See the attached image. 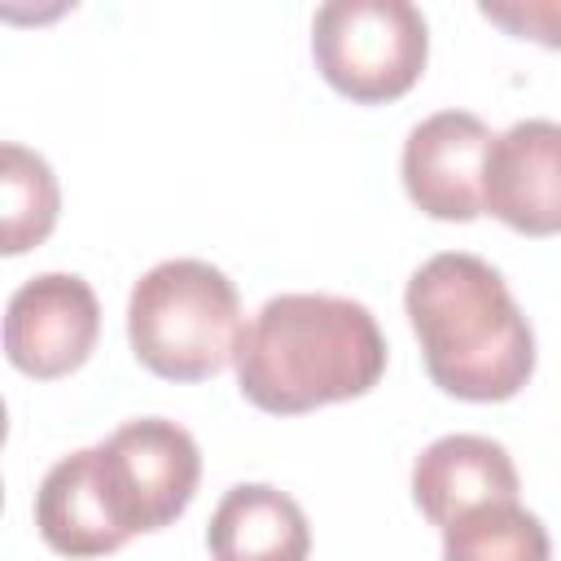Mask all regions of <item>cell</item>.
<instances>
[{"label": "cell", "instance_id": "30bf717a", "mask_svg": "<svg viewBox=\"0 0 561 561\" xmlns=\"http://www.w3.org/2000/svg\"><path fill=\"white\" fill-rule=\"evenodd\" d=\"M35 530L57 557L70 561L118 552L131 539L110 504L96 447L70 451L44 473L35 491Z\"/></svg>", "mask_w": 561, "mask_h": 561}, {"label": "cell", "instance_id": "5b68a950", "mask_svg": "<svg viewBox=\"0 0 561 561\" xmlns=\"http://www.w3.org/2000/svg\"><path fill=\"white\" fill-rule=\"evenodd\" d=\"M96 460L127 535L171 526L193 504L202 482V451L193 434L162 416L118 425L105 443H96Z\"/></svg>", "mask_w": 561, "mask_h": 561}, {"label": "cell", "instance_id": "6da1fadb", "mask_svg": "<svg viewBox=\"0 0 561 561\" xmlns=\"http://www.w3.org/2000/svg\"><path fill=\"white\" fill-rule=\"evenodd\" d=\"M430 381L465 403H504L535 373V329L504 276L465 250L425 259L403 289Z\"/></svg>", "mask_w": 561, "mask_h": 561}, {"label": "cell", "instance_id": "52a82bcc", "mask_svg": "<svg viewBox=\"0 0 561 561\" xmlns=\"http://www.w3.org/2000/svg\"><path fill=\"white\" fill-rule=\"evenodd\" d=\"M491 127L469 110H438L421 118L399 158L403 193L408 202L443 224H469L486 215L482 184H486V158H491Z\"/></svg>", "mask_w": 561, "mask_h": 561}, {"label": "cell", "instance_id": "4fadbf2b", "mask_svg": "<svg viewBox=\"0 0 561 561\" xmlns=\"http://www.w3.org/2000/svg\"><path fill=\"white\" fill-rule=\"evenodd\" d=\"M443 561H552L543 522L517 500L482 504L443 530Z\"/></svg>", "mask_w": 561, "mask_h": 561}, {"label": "cell", "instance_id": "ba28073f", "mask_svg": "<svg viewBox=\"0 0 561 561\" xmlns=\"http://www.w3.org/2000/svg\"><path fill=\"white\" fill-rule=\"evenodd\" d=\"M486 210L522 237L561 232V123L522 118L495 136L482 184Z\"/></svg>", "mask_w": 561, "mask_h": 561}, {"label": "cell", "instance_id": "5bb4252c", "mask_svg": "<svg viewBox=\"0 0 561 561\" xmlns=\"http://www.w3.org/2000/svg\"><path fill=\"white\" fill-rule=\"evenodd\" d=\"M478 13L517 39L561 48V0H482Z\"/></svg>", "mask_w": 561, "mask_h": 561}, {"label": "cell", "instance_id": "7a4b0ae2", "mask_svg": "<svg viewBox=\"0 0 561 561\" xmlns=\"http://www.w3.org/2000/svg\"><path fill=\"white\" fill-rule=\"evenodd\" d=\"M241 394L272 416H302L368 394L386 373L377 316L342 294H276L237 346Z\"/></svg>", "mask_w": 561, "mask_h": 561}, {"label": "cell", "instance_id": "277c9868", "mask_svg": "<svg viewBox=\"0 0 561 561\" xmlns=\"http://www.w3.org/2000/svg\"><path fill=\"white\" fill-rule=\"evenodd\" d=\"M311 57L337 96L386 105L425 75L430 26L408 0H329L311 18Z\"/></svg>", "mask_w": 561, "mask_h": 561}, {"label": "cell", "instance_id": "8fae6325", "mask_svg": "<svg viewBox=\"0 0 561 561\" xmlns=\"http://www.w3.org/2000/svg\"><path fill=\"white\" fill-rule=\"evenodd\" d=\"M206 543L215 561H307L311 526L294 495L267 482H237L210 513Z\"/></svg>", "mask_w": 561, "mask_h": 561}, {"label": "cell", "instance_id": "8992f818", "mask_svg": "<svg viewBox=\"0 0 561 561\" xmlns=\"http://www.w3.org/2000/svg\"><path fill=\"white\" fill-rule=\"evenodd\" d=\"M101 337V302L75 272H39L13 289L4 307V355L35 381L66 377L88 364Z\"/></svg>", "mask_w": 561, "mask_h": 561}, {"label": "cell", "instance_id": "9c48e42d", "mask_svg": "<svg viewBox=\"0 0 561 561\" xmlns=\"http://www.w3.org/2000/svg\"><path fill=\"white\" fill-rule=\"evenodd\" d=\"M517 491L513 456L486 434H443L412 465V500L438 530L482 504L517 500Z\"/></svg>", "mask_w": 561, "mask_h": 561}, {"label": "cell", "instance_id": "3957f363", "mask_svg": "<svg viewBox=\"0 0 561 561\" xmlns=\"http://www.w3.org/2000/svg\"><path fill=\"white\" fill-rule=\"evenodd\" d=\"M241 333V294L206 259H167L131 285L127 342L153 377L206 381L237 359Z\"/></svg>", "mask_w": 561, "mask_h": 561}, {"label": "cell", "instance_id": "7c38bea8", "mask_svg": "<svg viewBox=\"0 0 561 561\" xmlns=\"http://www.w3.org/2000/svg\"><path fill=\"white\" fill-rule=\"evenodd\" d=\"M0 250L9 259L48 241L61 210L53 167L35 149H22L13 140L0 145Z\"/></svg>", "mask_w": 561, "mask_h": 561}]
</instances>
